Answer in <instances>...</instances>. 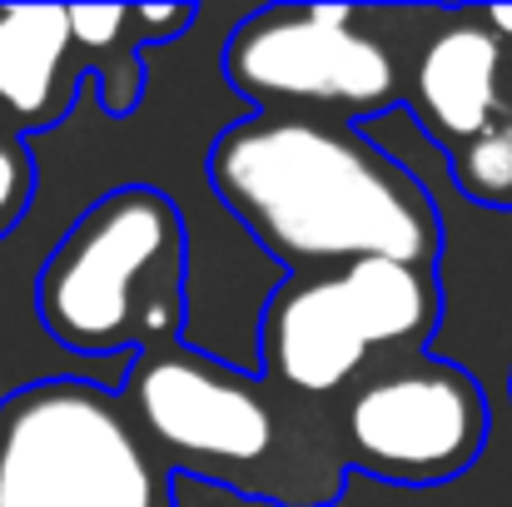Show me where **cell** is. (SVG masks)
Wrapping results in <instances>:
<instances>
[{
	"instance_id": "obj_12",
	"label": "cell",
	"mask_w": 512,
	"mask_h": 507,
	"mask_svg": "<svg viewBox=\"0 0 512 507\" xmlns=\"http://www.w3.org/2000/svg\"><path fill=\"white\" fill-rule=\"evenodd\" d=\"M30 204H35V155L20 135L0 130V239L15 234Z\"/></svg>"
},
{
	"instance_id": "obj_10",
	"label": "cell",
	"mask_w": 512,
	"mask_h": 507,
	"mask_svg": "<svg viewBox=\"0 0 512 507\" xmlns=\"http://www.w3.org/2000/svg\"><path fill=\"white\" fill-rule=\"evenodd\" d=\"M75 60L100 95V105L125 120L145 100V40L135 25V5H65Z\"/></svg>"
},
{
	"instance_id": "obj_9",
	"label": "cell",
	"mask_w": 512,
	"mask_h": 507,
	"mask_svg": "<svg viewBox=\"0 0 512 507\" xmlns=\"http://www.w3.org/2000/svg\"><path fill=\"white\" fill-rule=\"evenodd\" d=\"M85 90L65 5H0V115L10 135H45L70 120Z\"/></svg>"
},
{
	"instance_id": "obj_5",
	"label": "cell",
	"mask_w": 512,
	"mask_h": 507,
	"mask_svg": "<svg viewBox=\"0 0 512 507\" xmlns=\"http://www.w3.org/2000/svg\"><path fill=\"white\" fill-rule=\"evenodd\" d=\"M0 507H174L115 388L40 378L0 398Z\"/></svg>"
},
{
	"instance_id": "obj_8",
	"label": "cell",
	"mask_w": 512,
	"mask_h": 507,
	"mask_svg": "<svg viewBox=\"0 0 512 507\" xmlns=\"http://www.w3.org/2000/svg\"><path fill=\"white\" fill-rule=\"evenodd\" d=\"M512 100V50L483 25L478 10L438 15L428 40L403 75V105L418 130L453 155L473 135H483Z\"/></svg>"
},
{
	"instance_id": "obj_13",
	"label": "cell",
	"mask_w": 512,
	"mask_h": 507,
	"mask_svg": "<svg viewBox=\"0 0 512 507\" xmlns=\"http://www.w3.org/2000/svg\"><path fill=\"white\" fill-rule=\"evenodd\" d=\"M199 10L194 5H135V25H140V40L145 50L150 45H174L194 30Z\"/></svg>"
},
{
	"instance_id": "obj_6",
	"label": "cell",
	"mask_w": 512,
	"mask_h": 507,
	"mask_svg": "<svg viewBox=\"0 0 512 507\" xmlns=\"http://www.w3.org/2000/svg\"><path fill=\"white\" fill-rule=\"evenodd\" d=\"M358 5H269L249 10L219 55V70L254 115H304L358 125L403 105L393 45L368 30Z\"/></svg>"
},
{
	"instance_id": "obj_7",
	"label": "cell",
	"mask_w": 512,
	"mask_h": 507,
	"mask_svg": "<svg viewBox=\"0 0 512 507\" xmlns=\"http://www.w3.org/2000/svg\"><path fill=\"white\" fill-rule=\"evenodd\" d=\"M493 433L483 383L428 353L393 358L358 378L334 403V448L343 473H363L398 488H438L463 478Z\"/></svg>"
},
{
	"instance_id": "obj_11",
	"label": "cell",
	"mask_w": 512,
	"mask_h": 507,
	"mask_svg": "<svg viewBox=\"0 0 512 507\" xmlns=\"http://www.w3.org/2000/svg\"><path fill=\"white\" fill-rule=\"evenodd\" d=\"M443 160L458 194H468L483 209H512V100L483 135H473Z\"/></svg>"
},
{
	"instance_id": "obj_4",
	"label": "cell",
	"mask_w": 512,
	"mask_h": 507,
	"mask_svg": "<svg viewBox=\"0 0 512 507\" xmlns=\"http://www.w3.org/2000/svg\"><path fill=\"white\" fill-rule=\"evenodd\" d=\"M438 324V269L358 259L324 274H284L259 314L254 373L299 403L334 408L373 368L428 353Z\"/></svg>"
},
{
	"instance_id": "obj_2",
	"label": "cell",
	"mask_w": 512,
	"mask_h": 507,
	"mask_svg": "<svg viewBox=\"0 0 512 507\" xmlns=\"http://www.w3.org/2000/svg\"><path fill=\"white\" fill-rule=\"evenodd\" d=\"M115 393L170 473L279 507H329L343 493L334 438L309 443L304 433L319 403H299L209 348L170 343L135 353Z\"/></svg>"
},
{
	"instance_id": "obj_3",
	"label": "cell",
	"mask_w": 512,
	"mask_h": 507,
	"mask_svg": "<svg viewBox=\"0 0 512 507\" xmlns=\"http://www.w3.org/2000/svg\"><path fill=\"white\" fill-rule=\"evenodd\" d=\"M35 314L80 358H135L184 343L189 234L179 204L155 184L100 194L45 254Z\"/></svg>"
},
{
	"instance_id": "obj_1",
	"label": "cell",
	"mask_w": 512,
	"mask_h": 507,
	"mask_svg": "<svg viewBox=\"0 0 512 507\" xmlns=\"http://www.w3.org/2000/svg\"><path fill=\"white\" fill-rule=\"evenodd\" d=\"M209 189L289 274L358 259L438 269L443 219L428 184L363 125L249 115L214 135Z\"/></svg>"
}]
</instances>
